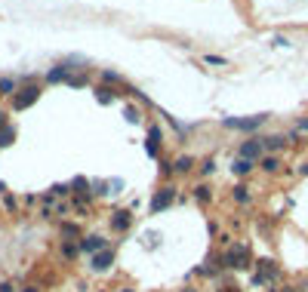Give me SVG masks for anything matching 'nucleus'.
Here are the masks:
<instances>
[{
  "mask_svg": "<svg viewBox=\"0 0 308 292\" xmlns=\"http://www.w3.org/2000/svg\"><path fill=\"white\" fill-rule=\"evenodd\" d=\"M302 172H305V176H308V163H305V169H302Z\"/></svg>",
  "mask_w": 308,
  "mask_h": 292,
  "instance_id": "obj_25",
  "label": "nucleus"
},
{
  "mask_svg": "<svg viewBox=\"0 0 308 292\" xmlns=\"http://www.w3.org/2000/svg\"><path fill=\"white\" fill-rule=\"evenodd\" d=\"M37 95H40V89H37V86L22 89V95H15V108H28V105H34V102H37Z\"/></svg>",
  "mask_w": 308,
  "mask_h": 292,
  "instance_id": "obj_7",
  "label": "nucleus"
},
{
  "mask_svg": "<svg viewBox=\"0 0 308 292\" xmlns=\"http://www.w3.org/2000/svg\"><path fill=\"white\" fill-rule=\"evenodd\" d=\"M222 262H225V268L247 271V268H250V262H253V256H250V249H247V246H241V243H238V246H231V249L225 252V259H222Z\"/></svg>",
  "mask_w": 308,
  "mask_h": 292,
  "instance_id": "obj_1",
  "label": "nucleus"
},
{
  "mask_svg": "<svg viewBox=\"0 0 308 292\" xmlns=\"http://www.w3.org/2000/svg\"><path fill=\"white\" fill-rule=\"evenodd\" d=\"M12 139H15V129H12V126H3V129H0V148L12 145Z\"/></svg>",
  "mask_w": 308,
  "mask_h": 292,
  "instance_id": "obj_12",
  "label": "nucleus"
},
{
  "mask_svg": "<svg viewBox=\"0 0 308 292\" xmlns=\"http://www.w3.org/2000/svg\"><path fill=\"white\" fill-rule=\"evenodd\" d=\"M275 292H299V289H293V286H284V289H275Z\"/></svg>",
  "mask_w": 308,
  "mask_h": 292,
  "instance_id": "obj_21",
  "label": "nucleus"
},
{
  "mask_svg": "<svg viewBox=\"0 0 308 292\" xmlns=\"http://www.w3.org/2000/svg\"><path fill=\"white\" fill-rule=\"evenodd\" d=\"M185 292H191V289H185Z\"/></svg>",
  "mask_w": 308,
  "mask_h": 292,
  "instance_id": "obj_26",
  "label": "nucleus"
},
{
  "mask_svg": "<svg viewBox=\"0 0 308 292\" xmlns=\"http://www.w3.org/2000/svg\"><path fill=\"white\" fill-rule=\"evenodd\" d=\"M176 169H179V172H188V169H191V160H188V157H179V160H176Z\"/></svg>",
  "mask_w": 308,
  "mask_h": 292,
  "instance_id": "obj_17",
  "label": "nucleus"
},
{
  "mask_svg": "<svg viewBox=\"0 0 308 292\" xmlns=\"http://www.w3.org/2000/svg\"><path fill=\"white\" fill-rule=\"evenodd\" d=\"M259 154H262V139H250V142L241 145V157L244 160H256Z\"/></svg>",
  "mask_w": 308,
  "mask_h": 292,
  "instance_id": "obj_6",
  "label": "nucleus"
},
{
  "mask_svg": "<svg viewBox=\"0 0 308 292\" xmlns=\"http://www.w3.org/2000/svg\"><path fill=\"white\" fill-rule=\"evenodd\" d=\"M222 292H238V286H225Z\"/></svg>",
  "mask_w": 308,
  "mask_h": 292,
  "instance_id": "obj_23",
  "label": "nucleus"
},
{
  "mask_svg": "<svg viewBox=\"0 0 308 292\" xmlns=\"http://www.w3.org/2000/svg\"><path fill=\"white\" fill-rule=\"evenodd\" d=\"M207 62L210 65H225V59H219V55H207Z\"/></svg>",
  "mask_w": 308,
  "mask_h": 292,
  "instance_id": "obj_19",
  "label": "nucleus"
},
{
  "mask_svg": "<svg viewBox=\"0 0 308 292\" xmlns=\"http://www.w3.org/2000/svg\"><path fill=\"white\" fill-rule=\"evenodd\" d=\"M287 142H284V135H271V139H262V148H268V151H281Z\"/></svg>",
  "mask_w": 308,
  "mask_h": 292,
  "instance_id": "obj_10",
  "label": "nucleus"
},
{
  "mask_svg": "<svg viewBox=\"0 0 308 292\" xmlns=\"http://www.w3.org/2000/svg\"><path fill=\"white\" fill-rule=\"evenodd\" d=\"M234 200H238V203H247V200H250V191H247L244 185H241V188H234Z\"/></svg>",
  "mask_w": 308,
  "mask_h": 292,
  "instance_id": "obj_14",
  "label": "nucleus"
},
{
  "mask_svg": "<svg viewBox=\"0 0 308 292\" xmlns=\"http://www.w3.org/2000/svg\"><path fill=\"white\" fill-rule=\"evenodd\" d=\"M262 166H265L268 172H275V169L281 166V160H278V157H265V160H262Z\"/></svg>",
  "mask_w": 308,
  "mask_h": 292,
  "instance_id": "obj_16",
  "label": "nucleus"
},
{
  "mask_svg": "<svg viewBox=\"0 0 308 292\" xmlns=\"http://www.w3.org/2000/svg\"><path fill=\"white\" fill-rule=\"evenodd\" d=\"M0 129H3V111H0Z\"/></svg>",
  "mask_w": 308,
  "mask_h": 292,
  "instance_id": "obj_24",
  "label": "nucleus"
},
{
  "mask_svg": "<svg viewBox=\"0 0 308 292\" xmlns=\"http://www.w3.org/2000/svg\"><path fill=\"white\" fill-rule=\"evenodd\" d=\"M130 222H133V219H130V212H123V209H120V212H114V219H111V225H114L117 231H126V228H130Z\"/></svg>",
  "mask_w": 308,
  "mask_h": 292,
  "instance_id": "obj_9",
  "label": "nucleus"
},
{
  "mask_svg": "<svg viewBox=\"0 0 308 292\" xmlns=\"http://www.w3.org/2000/svg\"><path fill=\"white\" fill-rule=\"evenodd\" d=\"M231 169H234V172H238V176H247V172H250V169H253V160H244V157H238V160H234V166H231Z\"/></svg>",
  "mask_w": 308,
  "mask_h": 292,
  "instance_id": "obj_11",
  "label": "nucleus"
},
{
  "mask_svg": "<svg viewBox=\"0 0 308 292\" xmlns=\"http://www.w3.org/2000/svg\"><path fill=\"white\" fill-rule=\"evenodd\" d=\"M114 265V252L105 246V249H99V252H93V259H89V268L96 271V274H102V271H108Z\"/></svg>",
  "mask_w": 308,
  "mask_h": 292,
  "instance_id": "obj_3",
  "label": "nucleus"
},
{
  "mask_svg": "<svg viewBox=\"0 0 308 292\" xmlns=\"http://www.w3.org/2000/svg\"><path fill=\"white\" fill-rule=\"evenodd\" d=\"M65 74H68V68H65V65H59L56 71H49V77H46V80H49V83H56V80H62Z\"/></svg>",
  "mask_w": 308,
  "mask_h": 292,
  "instance_id": "obj_13",
  "label": "nucleus"
},
{
  "mask_svg": "<svg viewBox=\"0 0 308 292\" xmlns=\"http://www.w3.org/2000/svg\"><path fill=\"white\" fill-rule=\"evenodd\" d=\"M265 120H268V114H256V117H247V120H234V117H228L225 126H231V129H244V132H253V129H259Z\"/></svg>",
  "mask_w": 308,
  "mask_h": 292,
  "instance_id": "obj_2",
  "label": "nucleus"
},
{
  "mask_svg": "<svg viewBox=\"0 0 308 292\" xmlns=\"http://www.w3.org/2000/svg\"><path fill=\"white\" fill-rule=\"evenodd\" d=\"M80 249H83V252H99V249H105V237H99V234H96V237H83V240H80Z\"/></svg>",
  "mask_w": 308,
  "mask_h": 292,
  "instance_id": "obj_8",
  "label": "nucleus"
},
{
  "mask_svg": "<svg viewBox=\"0 0 308 292\" xmlns=\"http://www.w3.org/2000/svg\"><path fill=\"white\" fill-rule=\"evenodd\" d=\"M173 197H176V188H160L157 194H154V200H151V212H160V209H167L170 203H173Z\"/></svg>",
  "mask_w": 308,
  "mask_h": 292,
  "instance_id": "obj_5",
  "label": "nucleus"
},
{
  "mask_svg": "<svg viewBox=\"0 0 308 292\" xmlns=\"http://www.w3.org/2000/svg\"><path fill=\"white\" fill-rule=\"evenodd\" d=\"M197 200L207 203V200H210V191H207V188H197Z\"/></svg>",
  "mask_w": 308,
  "mask_h": 292,
  "instance_id": "obj_18",
  "label": "nucleus"
},
{
  "mask_svg": "<svg viewBox=\"0 0 308 292\" xmlns=\"http://www.w3.org/2000/svg\"><path fill=\"white\" fill-rule=\"evenodd\" d=\"M0 292H12V286H9V283H3V286H0Z\"/></svg>",
  "mask_w": 308,
  "mask_h": 292,
  "instance_id": "obj_22",
  "label": "nucleus"
},
{
  "mask_svg": "<svg viewBox=\"0 0 308 292\" xmlns=\"http://www.w3.org/2000/svg\"><path fill=\"white\" fill-rule=\"evenodd\" d=\"M12 89H15V80H9V77H3V80H0V92H3V95H9Z\"/></svg>",
  "mask_w": 308,
  "mask_h": 292,
  "instance_id": "obj_15",
  "label": "nucleus"
},
{
  "mask_svg": "<svg viewBox=\"0 0 308 292\" xmlns=\"http://www.w3.org/2000/svg\"><path fill=\"white\" fill-rule=\"evenodd\" d=\"M213 169H216V163H213V160H207V163H204V176H210Z\"/></svg>",
  "mask_w": 308,
  "mask_h": 292,
  "instance_id": "obj_20",
  "label": "nucleus"
},
{
  "mask_svg": "<svg viewBox=\"0 0 308 292\" xmlns=\"http://www.w3.org/2000/svg\"><path fill=\"white\" fill-rule=\"evenodd\" d=\"M278 277H281V268H278L271 259L259 262V274H256V283H275Z\"/></svg>",
  "mask_w": 308,
  "mask_h": 292,
  "instance_id": "obj_4",
  "label": "nucleus"
}]
</instances>
